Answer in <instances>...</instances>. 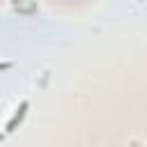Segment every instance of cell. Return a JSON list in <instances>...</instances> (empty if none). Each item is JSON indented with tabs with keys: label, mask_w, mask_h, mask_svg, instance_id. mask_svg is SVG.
I'll return each instance as SVG.
<instances>
[{
	"label": "cell",
	"mask_w": 147,
	"mask_h": 147,
	"mask_svg": "<svg viewBox=\"0 0 147 147\" xmlns=\"http://www.w3.org/2000/svg\"><path fill=\"white\" fill-rule=\"evenodd\" d=\"M28 108H30V103H28V101H21V103H18L16 113L11 115V119H9V122H7V126H5V133H11V131H16V126L23 122V117H25Z\"/></svg>",
	"instance_id": "obj_1"
},
{
	"label": "cell",
	"mask_w": 147,
	"mask_h": 147,
	"mask_svg": "<svg viewBox=\"0 0 147 147\" xmlns=\"http://www.w3.org/2000/svg\"><path fill=\"white\" fill-rule=\"evenodd\" d=\"M5 69H11V62H0V71H5Z\"/></svg>",
	"instance_id": "obj_2"
},
{
	"label": "cell",
	"mask_w": 147,
	"mask_h": 147,
	"mask_svg": "<svg viewBox=\"0 0 147 147\" xmlns=\"http://www.w3.org/2000/svg\"><path fill=\"white\" fill-rule=\"evenodd\" d=\"M2 138H5V133H0V140H2Z\"/></svg>",
	"instance_id": "obj_3"
}]
</instances>
